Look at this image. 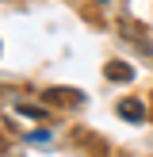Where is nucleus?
Masks as SVG:
<instances>
[{
  "instance_id": "3",
  "label": "nucleus",
  "mask_w": 153,
  "mask_h": 157,
  "mask_svg": "<svg viewBox=\"0 0 153 157\" xmlns=\"http://www.w3.org/2000/svg\"><path fill=\"white\" fill-rule=\"evenodd\" d=\"M107 77H111V81H130V77H134V69L126 65V61H107Z\"/></svg>"
},
{
  "instance_id": "4",
  "label": "nucleus",
  "mask_w": 153,
  "mask_h": 157,
  "mask_svg": "<svg viewBox=\"0 0 153 157\" xmlns=\"http://www.w3.org/2000/svg\"><path fill=\"white\" fill-rule=\"evenodd\" d=\"M15 111H19V115H27V119H42V115H46V107H38V104H19Z\"/></svg>"
},
{
  "instance_id": "2",
  "label": "nucleus",
  "mask_w": 153,
  "mask_h": 157,
  "mask_svg": "<svg viewBox=\"0 0 153 157\" xmlns=\"http://www.w3.org/2000/svg\"><path fill=\"white\" fill-rule=\"evenodd\" d=\"M119 119H126V123H142V119H145V104H142V100H134V96L122 100V104H119Z\"/></svg>"
},
{
  "instance_id": "6",
  "label": "nucleus",
  "mask_w": 153,
  "mask_h": 157,
  "mask_svg": "<svg viewBox=\"0 0 153 157\" xmlns=\"http://www.w3.org/2000/svg\"><path fill=\"white\" fill-rule=\"evenodd\" d=\"M0 150H4V142H0Z\"/></svg>"
},
{
  "instance_id": "5",
  "label": "nucleus",
  "mask_w": 153,
  "mask_h": 157,
  "mask_svg": "<svg viewBox=\"0 0 153 157\" xmlns=\"http://www.w3.org/2000/svg\"><path fill=\"white\" fill-rule=\"evenodd\" d=\"M50 138H54L50 130H31V134H27V142H31V146H50Z\"/></svg>"
},
{
  "instance_id": "1",
  "label": "nucleus",
  "mask_w": 153,
  "mask_h": 157,
  "mask_svg": "<svg viewBox=\"0 0 153 157\" xmlns=\"http://www.w3.org/2000/svg\"><path fill=\"white\" fill-rule=\"evenodd\" d=\"M46 104L50 107H80L84 92L80 88H46Z\"/></svg>"
},
{
  "instance_id": "7",
  "label": "nucleus",
  "mask_w": 153,
  "mask_h": 157,
  "mask_svg": "<svg viewBox=\"0 0 153 157\" xmlns=\"http://www.w3.org/2000/svg\"><path fill=\"white\" fill-rule=\"evenodd\" d=\"M99 4H103V0H99Z\"/></svg>"
}]
</instances>
